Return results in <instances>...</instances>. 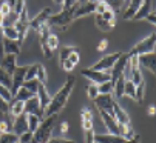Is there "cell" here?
<instances>
[{"mask_svg":"<svg viewBox=\"0 0 156 143\" xmlns=\"http://www.w3.org/2000/svg\"><path fill=\"white\" fill-rule=\"evenodd\" d=\"M74 85H76V77L74 76H70L68 79H66V82L63 83V86L56 92L54 97H51V102L47 106L45 112H43V117L57 115L65 108V105H66V102H68V97H70V94H71Z\"/></svg>","mask_w":156,"mask_h":143,"instance_id":"6da1fadb","label":"cell"},{"mask_svg":"<svg viewBox=\"0 0 156 143\" xmlns=\"http://www.w3.org/2000/svg\"><path fill=\"white\" fill-rule=\"evenodd\" d=\"M79 2H74V0H66V2H60L62 5V11L57 14H51L48 22H47V26L51 29L53 26H68L70 23L73 22V12L76 9Z\"/></svg>","mask_w":156,"mask_h":143,"instance_id":"7a4b0ae2","label":"cell"},{"mask_svg":"<svg viewBox=\"0 0 156 143\" xmlns=\"http://www.w3.org/2000/svg\"><path fill=\"white\" fill-rule=\"evenodd\" d=\"M54 123H56V115L43 118L39 125V128L36 129V132H33V141L31 143H47L51 138Z\"/></svg>","mask_w":156,"mask_h":143,"instance_id":"3957f363","label":"cell"},{"mask_svg":"<svg viewBox=\"0 0 156 143\" xmlns=\"http://www.w3.org/2000/svg\"><path fill=\"white\" fill-rule=\"evenodd\" d=\"M154 42H156V34L151 32L148 34L145 39H142L139 43H136L133 46V49L128 54V57H133V56H142V54H148V53H154Z\"/></svg>","mask_w":156,"mask_h":143,"instance_id":"277c9868","label":"cell"},{"mask_svg":"<svg viewBox=\"0 0 156 143\" xmlns=\"http://www.w3.org/2000/svg\"><path fill=\"white\" fill-rule=\"evenodd\" d=\"M122 56V53H113V54H108V56H104L102 59H99L93 66H90V69H94V71H104V73H110L113 65L118 62V59Z\"/></svg>","mask_w":156,"mask_h":143,"instance_id":"5b68a950","label":"cell"},{"mask_svg":"<svg viewBox=\"0 0 156 143\" xmlns=\"http://www.w3.org/2000/svg\"><path fill=\"white\" fill-rule=\"evenodd\" d=\"M80 74L88 79L93 85H101V83H105V82H110V73H104V71H94V69H90V68H83L80 71Z\"/></svg>","mask_w":156,"mask_h":143,"instance_id":"8992f818","label":"cell"},{"mask_svg":"<svg viewBox=\"0 0 156 143\" xmlns=\"http://www.w3.org/2000/svg\"><path fill=\"white\" fill-rule=\"evenodd\" d=\"M93 102L99 111H104L110 115H113V105H115L113 94H99Z\"/></svg>","mask_w":156,"mask_h":143,"instance_id":"52a82bcc","label":"cell"},{"mask_svg":"<svg viewBox=\"0 0 156 143\" xmlns=\"http://www.w3.org/2000/svg\"><path fill=\"white\" fill-rule=\"evenodd\" d=\"M27 69L28 66H17L14 69V73L11 74V95H14L25 82V74H27Z\"/></svg>","mask_w":156,"mask_h":143,"instance_id":"ba28073f","label":"cell"},{"mask_svg":"<svg viewBox=\"0 0 156 143\" xmlns=\"http://www.w3.org/2000/svg\"><path fill=\"white\" fill-rule=\"evenodd\" d=\"M128 54H122L119 59H118V62L113 65V68H111V71H110V82L115 85V82L124 74V71H125V68H127V63H128Z\"/></svg>","mask_w":156,"mask_h":143,"instance_id":"9c48e42d","label":"cell"},{"mask_svg":"<svg viewBox=\"0 0 156 143\" xmlns=\"http://www.w3.org/2000/svg\"><path fill=\"white\" fill-rule=\"evenodd\" d=\"M23 114H27V115H36V117L40 118V120H43V109H42V106L39 103V99L36 97V95L23 103Z\"/></svg>","mask_w":156,"mask_h":143,"instance_id":"30bf717a","label":"cell"},{"mask_svg":"<svg viewBox=\"0 0 156 143\" xmlns=\"http://www.w3.org/2000/svg\"><path fill=\"white\" fill-rule=\"evenodd\" d=\"M50 15H51V9H50V8L42 9L34 19L30 20L28 28H30V29H34V31H39L42 26H45V25H47V22H48Z\"/></svg>","mask_w":156,"mask_h":143,"instance_id":"8fae6325","label":"cell"},{"mask_svg":"<svg viewBox=\"0 0 156 143\" xmlns=\"http://www.w3.org/2000/svg\"><path fill=\"white\" fill-rule=\"evenodd\" d=\"M96 5H98V2H80V3H77V6L73 12V20L85 17V15H90L91 12H96Z\"/></svg>","mask_w":156,"mask_h":143,"instance_id":"7c38bea8","label":"cell"},{"mask_svg":"<svg viewBox=\"0 0 156 143\" xmlns=\"http://www.w3.org/2000/svg\"><path fill=\"white\" fill-rule=\"evenodd\" d=\"M11 132L16 135H22L28 132V120H27V114H22L16 118H11Z\"/></svg>","mask_w":156,"mask_h":143,"instance_id":"4fadbf2b","label":"cell"},{"mask_svg":"<svg viewBox=\"0 0 156 143\" xmlns=\"http://www.w3.org/2000/svg\"><path fill=\"white\" fill-rule=\"evenodd\" d=\"M113 117H115V120L119 126H128L131 125L130 123V115L125 112V109L115 100V105H113Z\"/></svg>","mask_w":156,"mask_h":143,"instance_id":"5bb4252c","label":"cell"},{"mask_svg":"<svg viewBox=\"0 0 156 143\" xmlns=\"http://www.w3.org/2000/svg\"><path fill=\"white\" fill-rule=\"evenodd\" d=\"M138 62H139V66L145 68L150 73H156V54L154 53H148V54H142V56H138Z\"/></svg>","mask_w":156,"mask_h":143,"instance_id":"9a60e30c","label":"cell"},{"mask_svg":"<svg viewBox=\"0 0 156 143\" xmlns=\"http://www.w3.org/2000/svg\"><path fill=\"white\" fill-rule=\"evenodd\" d=\"M99 115H101V118H102V123L105 125V128L110 131L108 134L119 135V125L116 123L115 117L110 115V114H107V112H104V111H99Z\"/></svg>","mask_w":156,"mask_h":143,"instance_id":"2e32d148","label":"cell"},{"mask_svg":"<svg viewBox=\"0 0 156 143\" xmlns=\"http://www.w3.org/2000/svg\"><path fill=\"white\" fill-rule=\"evenodd\" d=\"M20 49H22V46L17 40H3V54L6 56H19L20 54Z\"/></svg>","mask_w":156,"mask_h":143,"instance_id":"e0dca14e","label":"cell"},{"mask_svg":"<svg viewBox=\"0 0 156 143\" xmlns=\"http://www.w3.org/2000/svg\"><path fill=\"white\" fill-rule=\"evenodd\" d=\"M36 97L39 99V103H40V106H42L43 112H45L47 106H48V105H50V102H51V95H50V92L47 91V86L39 85V89H37Z\"/></svg>","mask_w":156,"mask_h":143,"instance_id":"ac0fdd59","label":"cell"},{"mask_svg":"<svg viewBox=\"0 0 156 143\" xmlns=\"http://www.w3.org/2000/svg\"><path fill=\"white\" fill-rule=\"evenodd\" d=\"M125 138L115 134H94V143H124Z\"/></svg>","mask_w":156,"mask_h":143,"instance_id":"d6986e66","label":"cell"},{"mask_svg":"<svg viewBox=\"0 0 156 143\" xmlns=\"http://www.w3.org/2000/svg\"><path fill=\"white\" fill-rule=\"evenodd\" d=\"M0 68H2L5 73H8L9 76L14 73V69L17 68L16 63V56H3L2 60H0Z\"/></svg>","mask_w":156,"mask_h":143,"instance_id":"ffe728a7","label":"cell"},{"mask_svg":"<svg viewBox=\"0 0 156 143\" xmlns=\"http://www.w3.org/2000/svg\"><path fill=\"white\" fill-rule=\"evenodd\" d=\"M151 2H148V0H147V2H142L141 3V6H139V9L136 11V14H135V17H133V20H144L153 9H151Z\"/></svg>","mask_w":156,"mask_h":143,"instance_id":"44dd1931","label":"cell"},{"mask_svg":"<svg viewBox=\"0 0 156 143\" xmlns=\"http://www.w3.org/2000/svg\"><path fill=\"white\" fill-rule=\"evenodd\" d=\"M8 114L11 118H16L19 115L23 114V102H17V100H11L9 102V108H8Z\"/></svg>","mask_w":156,"mask_h":143,"instance_id":"7402d4cb","label":"cell"},{"mask_svg":"<svg viewBox=\"0 0 156 143\" xmlns=\"http://www.w3.org/2000/svg\"><path fill=\"white\" fill-rule=\"evenodd\" d=\"M141 3H142L141 0H133V2H130L128 6H127V9H125V12H124V19H125V20H133L136 11H138L139 6H141Z\"/></svg>","mask_w":156,"mask_h":143,"instance_id":"603a6c76","label":"cell"},{"mask_svg":"<svg viewBox=\"0 0 156 143\" xmlns=\"http://www.w3.org/2000/svg\"><path fill=\"white\" fill-rule=\"evenodd\" d=\"M124 86H125V77H124V74H122V76L115 82V85H113V92H111V94L116 97V100L124 97Z\"/></svg>","mask_w":156,"mask_h":143,"instance_id":"cb8c5ba5","label":"cell"},{"mask_svg":"<svg viewBox=\"0 0 156 143\" xmlns=\"http://www.w3.org/2000/svg\"><path fill=\"white\" fill-rule=\"evenodd\" d=\"M31 97H34V95H33V94H31L28 89H25L23 86H22V88H20V89H19V91H17L14 95H12V100L23 102V103H25V102H27V100H30Z\"/></svg>","mask_w":156,"mask_h":143,"instance_id":"d4e9b609","label":"cell"},{"mask_svg":"<svg viewBox=\"0 0 156 143\" xmlns=\"http://www.w3.org/2000/svg\"><path fill=\"white\" fill-rule=\"evenodd\" d=\"M127 80H130L135 86L141 85V83L144 82V77H142V71H141V68H135V69H131V71H130V79H127Z\"/></svg>","mask_w":156,"mask_h":143,"instance_id":"484cf974","label":"cell"},{"mask_svg":"<svg viewBox=\"0 0 156 143\" xmlns=\"http://www.w3.org/2000/svg\"><path fill=\"white\" fill-rule=\"evenodd\" d=\"M76 51H79L76 46H63L62 49H60V54H59V62H60V65H62L65 60H68V57H70L73 53H76Z\"/></svg>","mask_w":156,"mask_h":143,"instance_id":"4316f807","label":"cell"},{"mask_svg":"<svg viewBox=\"0 0 156 143\" xmlns=\"http://www.w3.org/2000/svg\"><path fill=\"white\" fill-rule=\"evenodd\" d=\"M94 23H96V26L101 29V31H110L111 28H113L116 23H110L107 20H104L99 14H96V19H94Z\"/></svg>","mask_w":156,"mask_h":143,"instance_id":"83f0119b","label":"cell"},{"mask_svg":"<svg viewBox=\"0 0 156 143\" xmlns=\"http://www.w3.org/2000/svg\"><path fill=\"white\" fill-rule=\"evenodd\" d=\"M36 80H37L40 85H43V86H47V83H48L47 69H45V66L40 65V63H39V68H37V77H36Z\"/></svg>","mask_w":156,"mask_h":143,"instance_id":"f1b7e54d","label":"cell"},{"mask_svg":"<svg viewBox=\"0 0 156 143\" xmlns=\"http://www.w3.org/2000/svg\"><path fill=\"white\" fill-rule=\"evenodd\" d=\"M2 32H3V37L6 40H19V34H17V29L14 26H3Z\"/></svg>","mask_w":156,"mask_h":143,"instance_id":"f546056e","label":"cell"},{"mask_svg":"<svg viewBox=\"0 0 156 143\" xmlns=\"http://www.w3.org/2000/svg\"><path fill=\"white\" fill-rule=\"evenodd\" d=\"M124 95H127V97H130V99H133V100L136 99V86L133 85L130 80H125V86H124Z\"/></svg>","mask_w":156,"mask_h":143,"instance_id":"4dcf8cb0","label":"cell"},{"mask_svg":"<svg viewBox=\"0 0 156 143\" xmlns=\"http://www.w3.org/2000/svg\"><path fill=\"white\" fill-rule=\"evenodd\" d=\"M27 120H28V131L30 132H36V129L39 128L40 125V118L36 117V115H27Z\"/></svg>","mask_w":156,"mask_h":143,"instance_id":"1f68e13d","label":"cell"},{"mask_svg":"<svg viewBox=\"0 0 156 143\" xmlns=\"http://www.w3.org/2000/svg\"><path fill=\"white\" fill-rule=\"evenodd\" d=\"M19 141V135H16L14 132H2L0 134V143H17Z\"/></svg>","mask_w":156,"mask_h":143,"instance_id":"d6a6232c","label":"cell"},{"mask_svg":"<svg viewBox=\"0 0 156 143\" xmlns=\"http://www.w3.org/2000/svg\"><path fill=\"white\" fill-rule=\"evenodd\" d=\"M37 68H39V63H34V65L28 66L27 74H25V82H28V80H36V77H37Z\"/></svg>","mask_w":156,"mask_h":143,"instance_id":"836d02e7","label":"cell"},{"mask_svg":"<svg viewBox=\"0 0 156 143\" xmlns=\"http://www.w3.org/2000/svg\"><path fill=\"white\" fill-rule=\"evenodd\" d=\"M39 82L37 80H28V82H23V85H22V86H23L25 89H28L33 95H36L37 94V89H39Z\"/></svg>","mask_w":156,"mask_h":143,"instance_id":"e575fe53","label":"cell"},{"mask_svg":"<svg viewBox=\"0 0 156 143\" xmlns=\"http://www.w3.org/2000/svg\"><path fill=\"white\" fill-rule=\"evenodd\" d=\"M0 85L8 88V89H11V76L8 73H5L2 68H0Z\"/></svg>","mask_w":156,"mask_h":143,"instance_id":"d590c367","label":"cell"},{"mask_svg":"<svg viewBox=\"0 0 156 143\" xmlns=\"http://www.w3.org/2000/svg\"><path fill=\"white\" fill-rule=\"evenodd\" d=\"M45 42H47V45H48V48H50L51 51H54V49H57V48H59V39L53 32H50V36L47 37Z\"/></svg>","mask_w":156,"mask_h":143,"instance_id":"8d00e7d4","label":"cell"},{"mask_svg":"<svg viewBox=\"0 0 156 143\" xmlns=\"http://www.w3.org/2000/svg\"><path fill=\"white\" fill-rule=\"evenodd\" d=\"M144 97H145V82H142L141 85L136 86V102L138 103H142L144 102Z\"/></svg>","mask_w":156,"mask_h":143,"instance_id":"74e56055","label":"cell"},{"mask_svg":"<svg viewBox=\"0 0 156 143\" xmlns=\"http://www.w3.org/2000/svg\"><path fill=\"white\" fill-rule=\"evenodd\" d=\"M98 92L99 94H111V92H113V83H111V82H105V83L98 85Z\"/></svg>","mask_w":156,"mask_h":143,"instance_id":"f35d334b","label":"cell"},{"mask_svg":"<svg viewBox=\"0 0 156 143\" xmlns=\"http://www.w3.org/2000/svg\"><path fill=\"white\" fill-rule=\"evenodd\" d=\"M87 95H88V99H91V100H94L98 95H99V92H98V85H88L87 86Z\"/></svg>","mask_w":156,"mask_h":143,"instance_id":"ab89813d","label":"cell"},{"mask_svg":"<svg viewBox=\"0 0 156 143\" xmlns=\"http://www.w3.org/2000/svg\"><path fill=\"white\" fill-rule=\"evenodd\" d=\"M40 48H42L43 57H45V59H51V56H53V51H51L50 48H48V45H47L45 39H40Z\"/></svg>","mask_w":156,"mask_h":143,"instance_id":"60d3db41","label":"cell"},{"mask_svg":"<svg viewBox=\"0 0 156 143\" xmlns=\"http://www.w3.org/2000/svg\"><path fill=\"white\" fill-rule=\"evenodd\" d=\"M0 99H3L5 102H11L12 100V95H11V91L8 89V88H5V86H2L0 85Z\"/></svg>","mask_w":156,"mask_h":143,"instance_id":"b9f144b4","label":"cell"},{"mask_svg":"<svg viewBox=\"0 0 156 143\" xmlns=\"http://www.w3.org/2000/svg\"><path fill=\"white\" fill-rule=\"evenodd\" d=\"M23 8H25V2H23V0H19V2H16L14 6H12V12L20 15V12L23 11Z\"/></svg>","mask_w":156,"mask_h":143,"instance_id":"7bdbcfd3","label":"cell"},{"mask_svg":"<svg viewBox=\"0 0 156 143\" xmlns=\"http://www.w3.org/2000/svg\"><path fill=\"white\" fill-rule=\"evenodd\" d=\"M31 141H33V132H30V131L19 135V143H31Z\"/></svg>","mask_w":156,"mask_h":143,"instance_id":"ee69618b","label":"cell"},{"mask_svg":"<svg viewBox=\"0 0 156 143\" xmlns=\"http://www.w3.org/2000/svg\"><path fill=\"white\" fill-rule=\"evenodd\" d=\"M108 9H110V6H108L107 2H98V5H96V14H104Z\"/></svg>","mask_w":156,"mask_h":143,"instance_id":"f6af8a7d","label":"cell"},{"mask_svg":"<svg viewBox=\"0 0 156 143\" xmlns=\"http://www.w3.org/2000/svg\"><path fill=\"white\" fill-rule=\"evenodd\" d=\"M47 143H76L74 140H68V138H62V137H51Z\"/></svg>","mask_w":156,"mask_h":143,"instance_id":"bcb514c9","label":"cell"},{"mask_svg":"<svg viewBox=\"0 0 156 143\" xmlns=\"http://www.w3.org/2000/svg\"><path fill=\"white\" fill-rule=\"evenodd\" d=\"M80 117H82V120H93L91 111L88 109V108H83V109L80 111Z\"/></svg>","mask_w":156,"mask_h":143,"instance_id":"7dc6e473","label":"cell"},{"mask_svg":"<svg viewBox=\"0 0 156 143\" xmlns=\"http://www.w3.org/2000/svg\"><path fill=\"white\" fill-rule=\"evenodd\" d=\"M79 60H80V56H79V51H76V53H73L70 57H68V62L73 65V66H76L77 63H79Z\"/></svg>","mask_w":156,"mask_h":143,"instance_id":"c3c4849f","label":"cell"},{"mask_svg":"<svg viewBox=\"0 0 156 143\" xmlns=\"http://www.w3.org/2000/svg\"><path fill=\"white\" fill-rule=\"evenodd\" d=\"M85 143H94V129L85 131Z\"/></svg>","mask_w":156,"mask_h":143,"instance_id":"681fc988","label":"cell"},{"mask_svg":"<svg viewBox=\"0 0 156 143\" xmlns=\"http://www.w3.org/2000/svg\"><path fill=\"white\" fill-rule=\"evenodd\" d=\"M82 128H83L85 131L93 129V120H82Z\"/></svg>","mask_w":156,"mask_h":143,"instance_id":"f907efd6","label":"cell"},{"mask_svg":"<svg viewBox=\"0 0 156 143\" xmlns=\"http://www.w3.org/2000/svg\"><path fill=\"white\" fill-rule=\"evenodd\" d=\"M124 143H141V135H138V134H135L131 138H127Z\"/></svg>","mask_w":156,"mask_h":143,"instance_id":"816d5d0a","label":"cell"},{"mask_svg":"<svg viewBox=\"0 0 156 143\" xmlns=\"http://www.w3.org/2000/svg\"><path fill=\"white\" fill-rule=\"evenodd\" d=\"M8 108H9V103L5 102L3 99H0V111H2V112H8Z\"/></svg>","mask_w":156,"mask_h":143,"instance_id":"f5cc1de1","label":"cell"},{"mask_svg":"<svg viewBox=\"0 0 156 143\" xmlns=\"http://www.w3.org/2000/svg\"><path fill=\"white\" fill-rule=\"evenodd\" d=\"M145 20L147 22H150V23H153V25H156V14H154V9L145 17Z\"/></svg>","mask_w":156,"mask_h":143,"instance_id":"db71d44e","label":"cell"},{"mask_svg":"<svg viewBox=\"0 0 156 143\" xmlns=\"http://www.w3.org/2000/svg\"><path fill=\"white\" fill-rule=\"evenodd\" d=\"M59 129H60V134H62V135H63V134H66V132H68V123H66V122H62Z\"/></svg>","mask_w":156,"mask_h":143,"instance_id":"11a10c76","label":"cell"},{"mask_svg":"<svg viewBox=\"0 0 156 143\" xmlns=\"http://www.w3.org/2000/svg\"><path fill=\"white\" fill-rule=\"evenodd\" d=\"M107 46H108V40H105V39H104V40H101V42H99V45H98V49H99V51H104Z\"/></svg>","mask_w":156,"mask_h":143,"instance_id":"9f6ffc18","label":"cell"},{"mask_svg":"<svg viewBox=\"0 0 156 143\" xmlns=\"http://www.w3.org/2000/svg\"><path fill=\"white\" fill-rule=\"evenodd\" d=\"M154 112H156V111H154V106H150V108H148V114H150V115H154Z\"/></svg>","mask_w":156,"mask_h":143,"instance_id":"6f0895ef","label":"cell"},{"mask_svg":"<svg viewBox=\"0 0 156 143\" xmlns=\"http://www.w3.org/2000/svg\"><path fill=\"white\" fill-rule=\"evenodd\" d=\"M0 134H2V132H0Z\"/></svg>","mask_w":156,"mask_h":143,"instance_id":"680465c9","label":"cell"},{"mask_svg":"<svg viewBox=\"0 0 156 143\" xmlns=\"http://www.w3.org/2000/svg\"><path fill=\"white\" fill-rule=\"evenodd\" d=\"M17 143H19V141H17Z\"/></svg>","mask_w":156,"mask_h":143,"instance_id":"91938a15","label":"cell"}]
</instances>
